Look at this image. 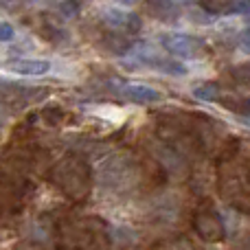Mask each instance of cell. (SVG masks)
<instances>
[{
    "mask_svg": "<svg viewBox=\"0 0 250 250\" xmlns=\"http://www.w3.org/2000/svg\"><path fill=\"white\" fill-rule=\"evenodd\" d=\"M9 70L18 75H29V77H42L51 70V62L46 60H11Z\"/></svg>",
    "mask_w": 250,
    "mask_h": 250,
    "instance_id": "cell-5",
    "label": "cell"
},
{
    "mask_svg": "<svg viewBox=\"0 0 250 250\" xmlns=\"http://www.w3.org/2000/svg\"><path fill=\"white\" fill-rule=\"evenodd\" d=\"M200 7L204 9V11H211V13H217V16H222V13H229L233 11V2H202Z\"/></svg>",
    "mask_w": 250,
    "mask_h": 250,
    "instance_id": "cell-10",
    "label": "cell"
},
{
    "mask_svg": "<svg viewBox=\"0 0 250 250\" xmlns=\"http://www.w3.org/2000/svg\"><path fill=\"white\" fill-rule=\"evenodd\" d=\"M163 48L169 55L193 60V57H200L204 53V42L189 33H171L163 38Z\"/></svg>",
    "mask_w": 250,
    "mask_h": 250,
    "instance_id": "cell-2",
    "label": "cell"
},
{
    "mask_svg": "<svg viewBox=\"0 0 250 250\" xmlns=\"http://www.w3.org/2000/svg\"><path fill=\"white\" fill-rule=\"evenodd\" d=\"M101 20L114 31H127V33H132V31L141 29V20H138L136 13H125L119 7H105L101 11Z\"/></svg>",
    "mask_w": 250,
    "mask_h": 250,
    "instance_id": "cell-4",
    "label": "cell"
},
{
    "mask_svg": "<svg viewBox=\"0 0 250 250\" xmlns=\"http://www.w3.org/2000/svg\"><path fill=\"white\" fill-rule=\"evenodd\" d=\"M193 226L200 237L207 239V242H220L224 237V224H222L220 215L211 208H202V211L195 213Z\"/></svg>",
    "mask_w": 250,
    "mask_h": 250,
    "instance_id": "cell-3",
    "label": "cell"
},
{
    "mask_svg": "<svg viewBox=\"0 0 250 250\" xmlns=\"http://www.w3.org/2000/svg\"><path fill=\"white\" fill-rule=\"evenodd\" d=\"M239 44H242L244 53H250V26L242 33V40H239Z\"/></svg>",
    "mask_w": 250,
    "mask_h": 250,
    "instance_id": "cell-13",
    "label": "cell"
},
{
    "mask_svg": "<svg viewBox=\"0 0 250 250\" xmlns=\"http://www.w3.org/2000/svg\"><path fill=\"white\" fill-rule=\"evenodd\" d=\"M230 75L237 83H244V86H250V62L248 64H239L230 68Z\"/></svg>",
    "mask_w": 250,
    "mask_h": 250,
    "instance_id": "cell-9",
    "label": "cell"
},
{
    "mask_svg": "<svg viewBox=\"0 0 250 250\" xmlns=\"http://www.w3.org/2000/svg\"><path fill=\"white\" fill-rule=\"evenodd\" d=\"M222 105L233 112L242 114V117H250V99H244V97H220Z\"/></svg>",
    "mask_w": 250,
    "mask_h": 250,
    "instance_id": "cell-7",
    "label": "cell"
},
{
    "mask_svg": "<svg viewBox=\"0 0 250 250\" xmlns=\"http://www.w3.org/2000/svg\"><path fill=\"white\" fill-rule=\"evenodd\" d=\"M233 11L242 13V16H250V2H233Z\"/></svg>",
    "mask_w": 250,
    "mask_h": 250,
    "instance_id": "cell-12",
    "label": "cell"
},
{
    "mask_svg": "<svg viewBox=\"0 0 250 250\" xmlns=\"http://www.w3.org/2000/svg\"><path fill=\"white\" fill-rule=\"evenodd\" d=\"M2 121H4V114H2V112H0V125H2Z\"/></svg>",
    "mask_w": 250,
    "mask_h": 250,
    "instance_id": "cell-14",
    "label": "cell"
},
{
    "mask_svg": "<svg viewBox=\"0 0 250 250\" xmlns=\"http://www.w3.org/2000/svg\"><path fill=\"white\" fill-rule=\"evenodd\" d=\"M193 97L200 101H215L222 97V92H220V86H217V83H200V86L193 90Z\"/></svg>",
    "mask_w": 250,
    "mask_h": 250,
    "instance_id": "cell-8",
    "label": "cell"
},
{
    "mask_svg": "<svg viewBox=\"0 0 250 250\" xmlns=\"http://www.w3.org/2000/svg\"><path fill=\"white\" fill-rule=\"evenodd\" d=\"M220 191L239 211H250V169L237 160L226 158L220 169Z\"/></svg>",
    "mask_w": 250,
    "mask_h": 250,
    "instance_id": "cell-1",
    "label": "cell"
},
{
    "mask_svg": "<svg viewBox=\"0 0 250 250\" xmlns=\"http://www.w3.org/2000/svg\"><path fill=\"white\" fill-rule=\"evenodd\" d=\"M13 35H16V29L9 22H0V42H11Z\"/></svg>",
    "mask_w": 250,
    "mask_h": 250,
    "instance_id": "cell-11",
    "label": "cell"
},
{
    "mask_svg": "<svg viewBox=\"0 0 250 250\" xmlns=\"http://www.w3.org/2000/svg\"><path fill=\"white\" fill-rule=\"evenodd\" d=\"M125 99L134 101V104H156L160 101V92L156 88L147 86V83H129L123 90Z\"/></svg>",
    "mask_w": 250,
    "mask_h": 250,
    "instance_id": "cell-6",
    "label": "cell"
}]
</instances>
